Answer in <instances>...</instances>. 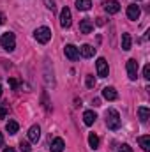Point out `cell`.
<instances>
[{
    "label": "cell",
    "instance_id": "obj_1",
    "mask_svg": "<svg viewBox=\"0 0 150 152\" xmlns=\"http://www.w3.org/2000/svg\"><path fill=\"white\" fill-rule=\"evenodd\" d=\"M120 124H122V118H120L118 112L117 110H108V113H106V126H108V129L117 131L120 127Z\"/></svg>",
    "mask_w": 150,
    "mask_h": 152
},
{
    "label": "cell",
    "instance_id": "obj_2",
    "mask_svg": "<svg viewBox=\"0 0 150 152\" xmlns=\"http://www.w3.org/2000/svg\"><path fill=\"white\" fill-rule=\"evenodd\" d=\"M0 44H2V48H4L5 51H12V50L16 48V37H14V34H12V32H5V34H2Z\"/></svg>",
    "mask_w": 150,
    "mask_h": 152
},
{
    "label": "cell",
    "instance_id": "obj_3",
    "mask_svg": "<svg viewBox=\"0 0 150 152\" xmlns=\"http://www.w3.org/2000/svg\"><path fill=\"white\" fill-rule=\"evenodd\" d=\"M34 36H36V39H37V42L46 44V42L51 39V30H50L48 27H39L37 30L34 32Z\"/></svg>",
    "mask_w": 150,
    "mask_h": 152
},
{
    "label": "cell",
    "instance_id": "obj_4",
    "mask_svg": "<svg viewBox=\"0 0 150 152\" xmlns=\"http://www.w3.org/2000/svg\"><path fill=\"white\" fill-rule=\"evenodd\" d=\"M125 67H127V76H129V80H136L138 78V62L134 60V58H129L127 60V64H125Z\"/></svg>",
    "mask_w": 150,
    "mask_h": 152
},
{
    "label": "cell",
    "instance_id": "obj_5",
    "mask_svg": "<svg viewBox=\"0 0 150 152\" xmlns=\"http://www.w3.org/2000/svg\"><path fill=\"white\" fill-rule=\"evenodd\" d=\"M95 66H97V75L101 76V78H106V76L110 75V67H108V62H106V58H97V62H95Z\"/></svg>",
    "mask_w": 150,
    "mask_h": 152
},
{
    "label": "cell",
    "instance_id": "obj_6",
    "mask_svg": "<svg viewBox=\"0 0 150 152\" xmlns=\"http://www.w3.org/2000/svg\"><path fill=\"white\" fill-rule=\"evenodd\" d=\"M60 27L62 28H69L71 27V9L64 7L60 11Z\"/></svg>",
    "mask_w": 150,
    "mask_h": 152
},
{
    "label": "cell",
    "instance_id": "obj_7",
    "mask_svg": "<svg viewBox=\"0 0 150 152\" xmlns=\"http://www.w3.org/2000/svg\"><path fill=\"white\" fill-rule=\"evenodd\" d=\"M140 14H141V9H140V5H136V4H131V5L127 7V18H129V20L136 21V20L140 18Z\"/></svg>",
    "mask_w": 150,
    "mask_h": 152
},
{
    "label": "cell",
    "instance_id": "obj_8",
    "mask_svg": "<svg viewBox=\"0 0 150 152\" xmlns=\"http://www.w3.org/2000/svg\"><path fill=\"white\" fill-rule=\"evenodd\" d=\"M103 5H104V11H106L108 14H117V12L120 11V4H118L117 0H108V2H104Z\"/></svg>",
    "mask_w": 150,
    "mask_h": 152
},
{
    "label": "cell",
    "instance_id": "obj_9",
    "mask_svg": "<svg viewBox=\"0 0 150 152\" xmlns=\"http://www.w3.org/2000/svg\"><path fill=\"white\" fill-rule=\"evenodd\" d=\"M64 51H66V57L69 58V60H78L79 58V50L73 46V44H67L66 48H64Z\"/></svg>",
    "mask_w": 150,
    "mask_h": 152
},
{
    "label": "cell",
    "instance_id": "obj_10",
    "mask_svg": "<svg viewBox=\"0 0 150 152\" xmlns=\"http://www.w3.org/2000/svg\"><path fill=\"white\" fill-rule=\"evenodd\" d=\"M92 30H94V23H92L90 20L85 18V20L79 21V32H81V34H90Z\"/></svg>",
    "mask_w": 150,
    "mask_h": 152
},
{
    "label": "cell",
    "instance_id": "obj_11",
    "mask_svg": "<svg viewBox=\"0 0 150 152\" xmlns=\"http://www.w3.org/2000/svg\"><path fill=\"white\" fill-rule=\"evenodd\" d=\"M79 55L85 57V58H90V57L95 55V48H92L90 44H83V46L79 48Z\"/></svg>",
    "mask_w": 150,
    "mask_h": 152
},
{
    "label": "cell",
    "instance_id": "obj_12",
    "mask_svg": "<svg viewBox=\"0 0 150 152\" xmlns=\"http://www.w3.org/2000/svg\"><path fill=\"white\" fill-rule=\"evenodd\" d=\"M103 97L108 99V101H115V99L118 97V94H117V90H115L113 87H104V88H103Z\"/></svg>",
    "mask_w": 150,
    "mask_h": 152
},
{
    "label": "cell",
    "instance_id": "obj_13",
    "mask_svg": "<svg viewBox=\"0 0 150 152\" xmlns=\"http://www.w3.org/2000/svg\"><path fill=\"white\" fill-rule=\"evenodd\" d=\"M138 117H140V122H141V124H147L149 118H150V110L147 106H140V108H138Z\"/></svg>",
    "mask_w": 150,
    "mask_h": 152
},
{
    "label": "cell",
    "instance_id": "obj_14",
    "mask_svg": "<svg viewBox=\"0 0 150 152\" xmlns=\"http://www.w3.org/2000/svg\"><path fill=\"white\" fill-rule=\"evenodd\" d=\"M64 147H66V143H64V140L62 138H55L53 142H51V152H64Z\"/></svg>",
    "mask_w": 150,
    "mask_h": 152
},
{
    "label": "cell",
    "instance_id": "obj_15",
    "mask_svg": "<svg viewBox=\"0 0 150 152\" xmlns=\"http://www.w3.org/2000/svg\"><path fill=\"white\" fill-rule=\"evenodd\" d=\"M39 136H41V127H39V126H32V127L28 129V140H30V142H37Z\"/></svg>",
    "mask_w": 150,
    "mask_h": 152
},
{
    "label": "cell",
    "instance_id": "obj_16",
    "mask_svg": "<svg viewBox=\"0 0 150 152\" xmlns=\"http://www.w3.org/2000/svg\"><path fill=\"white\" fill-rule=\"evenodd\" d=\"M95 118H97V115L94 113L92 110H87V112L83 113V122H85L87 126H92V124L95 122Z\"/></svg>",
    "mask_w": 150,
    "mask_h": 152
},
{
    "label": "cell",
    "instance_id": "obj_17",
    "mask_svg": "<svg viewBox=\"0 0 150 152\" xmlns=\"http://www.w3.org/2000/svg\"><path fill=\"white\" fill-rule=\"evenodd\" d=\"M131 44H133L131 34H122V50L124 51H129L131 50Z\"/></svg>",
    "mask_w": 150,
    "mask_h": 152
},
{
    "label": "cell",
    "instance_id": "obj_18",
    "mask_svg": "<svg viewBox=\"0 0 150 152\" xmlns=\"http://www.w3.org/2000/svg\"><path fill=\"white\" fill-rule=\"evenodd\" d=\"M88 145H90L92 151H97V149H99V136L94 134V133H90V134H88Z\"/></svg>",
    "mask_w": 150,
    "mask_h": 152
},
{
    "label": "cell",
    "instance_id": "obj_19",
    "mask_svg": "<svg viewBox=\"0 0 150 152\" xmlns=\"http://www.w3.org/2000/svg\"><path fill=\"white\" fill-rule=\"evenodd\" d=\"M5 129H7V133H9V134H16V133H18V129H20V126H18V122H16V120H9V122L5 124Z\"/></svg>",
    "mask_w": 150,
    "mask_h": 152
},
{
    "label": "cell",
    "instance_id": "obj_20",
    "mask_svg": "<svg viewBox=\"0 0 150 152\" xmlns=\"http://www.w3.org/2000/svg\"><path fill=\"white\" fill-rule=\"evenodd\" d=\"M138 142H140L141 149H143L145 152L150 151V136H149V134H145V136H140V138H138Z\"/></svg>",
    "mask_w": 150,
    "mask_h": 152
},
{
    "label": "cell",
    "instance_id": "obj_21",
    "mask_svg": "<svg viewBox=\"0 0 150 152\" xmlns=\"http://www.w3.org/2000/svg\"><path fill=\"white\" fill-rule=\"evenodd\" d=\"M92 5V0H76V7L78 11H88Z\"/></svg>",
    "mask_w": 150,
    "mask_h": 152
},
{
    "label": "cell",
    "instance_id": "obj_22",
    "mask_svg": "<svg viewBox=\"0 0 150 152\" xmlns=\"http://www.w3.org/2000/svg\"><path fill=\"white\" fill-rule=\"evenodd\" d=\"M87 87H88V88H94V87H95V78L92 75L87 76Z\"/></svg>",
    "mask_w": 150,
    "mask_h": 152
},
{
    "label": "cell",
    "instance_id": "obj_23",
    "mask_svg": "<svg viewBox=\"0 0 150 152\" xmlns=\"http://www.w3.org/2000/svg\"><path fill=\"white\" fill-rule=\"evenodd\" d=\"M20 149H21V152H30V145L27 142H20Z\"/></svg>",
    "mask_w": 150,
    "mask_h": 152
},
{
    "label": "cell",
    "instance_id": "obj_24",
    "mask_svg": "<svg viewBox=\"0 0 150 152\" xmlns=\"http://www.w3.org/2000/svg\"><path fill=\"white\" fill-rule=\"evenodd\" d=\"M143 78H145V80H150V66L149 64L143 67Z\"/></svg>",
    "mask_w": 150,
    "mask_h": 152
},
{
    "label": "cell",
    "instance_id": "obj_25",
    "mask_svg": "<svg viewBox=\"0 0 150 152\" xmlns=\"http://www.w3.org/2000/svg\"><path fill=\"white\" fill-rule=\"evenodd\" d=\"M118 152H133V149H131L127 143H124V145H120V147H118Z\"/></svg>",
    "mask_w": 150,
    "mask_h": 152
},
{
    "label": "cell",
    "instance_id": "obj_26",
    "mask_svg": "<svg viewBox=\"0 0 150 152\" xmlns=\"http://www.w3.org/2000/svg\"><path fill=\"white\" fill-rule=\"evenodd\" d=\"M9 85H11V88H14V90H16L20 83H18V80H14V78H9Z\"/></svg>",
    "mask_w": 150,
    "mask_h": 152
},
{
    "label": "cell",
    "instance_id": "obj_27",
    "mask_svg": "<svg viewBox=\"0 0 150 152\" xmlns=\"http://www.w3.org/2000/svg\"><path fill=\"white\" fill-rule=\"evenodd\" d=\"M44 4H46V7H48V9L55 11V2H53V0H44Z\"/></svg>",
    "mask_w": 150,
    "mask_h": 152
},
{
    "label": "cell",
    "instance_id": "obj_28",
    "mask_svg": "<svg viewBox=\"0 0 150 152\" xmlns=\"http://www.w3.org/2000/svg\"><path fill=\"white\" fill-rule=\"evenodd\" d=\"M5 117H7V108L2 104V106H0V118H5Z\"/></svg>",
    "mask_w": 150,
    "mask_h": 152
},
{
    "label": "cell",
    "instance_id": "obj_29",
    "mask_svg": "<svg viewBox=\"0 0 150 152\" xmlns=\"http://www.w3.org/2000/svg\"><path fill=\"white\" fill-rule=\"evenodd\" d=\"M4 23H5V14L0 11V25H4Z\"/></svg>",
    "mask_w": 150,
    "mask_h": 152
},
{
    "label": "cell",
    "instance_id": "obj_30",
    "mask_svg": "<svg viewBox=\"0 0 150 152\" xmlns=\"http://www.w3.org/2000/svg\"><path fill=\"white\" fill-rule=\"evenodd\" d=\"M92 103H94V106H101V101H99V99H94Z\"/></svg>",
    "mask_w": 150,
    "mask_h": 152
},
{
    "label": "cell",
    "instance_id": "obj_31",
    "mask_svg": "<svg viewBox=\"0 0 150 152\" xmlns=\"http://www.w3.org/2000/svg\"><path fill=\"white\" fill-rule=\"evenodd\" d=\"M97 25H104V20L103 18H97Z\"/></svg>",
    "mask_w": 150,
    "mask_h": 152
},
{
    "label": "cell",
    "instance_id": "obj_32",
    "mask_svg": "<svg viewBox=\"0 0 150 152\" xmlns=\"http://www.w3.org/2000/svg\"><path fill=\"white\" fill-rule=\"evenodd\" d=\"M0 147H4V134L0 133Z\"/></svg>",
    "mask_w": 150,
    "mask_h": 152
},
{
    "label": "cell",
    "instance_id": "obj_33",
    "mask_svg": "<svg viewBox=\"0 0 150 152\" xmlns=\"http://www.w3.org/2000/svg\"><path fill=\"white\" fill-rule=\"evenodd\" d=\"M4 152H16L12 147H7V149H4Z\"/></svg>",
    "mask_w": 150,
    "mask_h": 152
},
{
    "label": "cell",
    "instance_id": "obj_34",
    "mask_svg": "<svg viewBox=\"0 0 150 152\" xmlns=\"http://www.w3.org/2000/svg\"><path fill=\"white\" fill-rule=\"evenodd\" d=\"M0 96H2V87H0Z\"/></svg>",
    "mask_w": 150,
    "mask_h": 152
}]
</instances>
